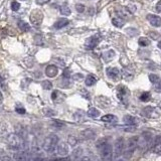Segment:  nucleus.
Segmentation results:
<instances>
[{
	"label": "nucleus",
	"mask_w": 161,
	"mask_h": 161,
	"mask_svg": "<svg viewBox=\"0 0 161 161\" xmlns=\"http://www.w3.org/2000/svg\"><path fill=\"white\" fill-rule=\"evenodd\" d=\"M7 142L10 148L14 149V150H25V142L21 137L18 136L16 133L9 134L7 136Z\"/></svg>",
	"instance_id": "1"
},
{
	"label": "nucleus",
	"mask_w": 161,
	"mask_h": 161,
	"mask_svg": "<svg viewBox=\"0 0 161 161\" xmlns=\"http://www.w3.org/2000/svg\"><path fill=\"white\" fill-rule=\"evenodd\" d=\"M137 147H138V137L137 136H133L131 138H129L126 142V146L124 147V157L126 159H130L133 155L134 151L136 150Z\"/></svg>",
	"instance_id": "2"
},
{
	"label": "nucleus",
	"mask_w": 161,
	"mask_h": 161,
	"mask_svg": "<svg viewBox=\"0 0 161 161\" xmlns=\"http://www.w3.org/2000/svg\"><path fill=\"white\" fill-rule=\"evenodd\" d=\"M58 144V137L56 135H49L42 142V148L47 153H53L56 149V146Z\"/></svg>",
	"instance_id": "3"
},
{
	"label": "nucleus",
	"mask_w": 161,
	"mask_h": 161,
	"mask_svg": "<svg viewBox=\"0 0 161 161\" xmlns=\"http://www.w3.org/2000/svg\"><path fill=\"white\" fill-rule=\"evenodd\" d=\"M101 151V157L103 161H111L113 158V147L110 143L104 144L102 147L99 149Z\"/></svg>",
	"instance_id": "4"
},
{
	"label": "nucleus",
	"mask_w": 161,
	"mask_h": 161,
	"mask_svg": "<svg viewBox=\"0 0 161 161\" xmlns=\"http://www.w3.org/2000/svg\"><path fill=\"white\" fill-rule=\"evenodd\" d=\"M124 147H125L124 139L123 138L117 139V141L115 142L114 149H113V156H114V158L120 157V156L123 154V152H124Z\"/></svg>",
	"instance_id": "5"
},
{
	"label": "nucleus",
	"mask_w": 161,
	"mask_h": 161,
	"mask_svg": "<svg viewBox=\"0 0 161 161\" xmlns=\"http://www.w3.org/2000/svg\"><path fill=\"white\" fill-rule=\"evenodd\" d=\"M42 20H43V14L39 9H35L30 14V21L34 26H39L41 24Z\"/></svg>",
	"instance_id": "6"
},
{
	"label": "nucleus",
	"mask_w": 161,
	"mask_h": 161,
	"mask_svg": "<svg viewBox=\"0 0 161 161\" xmlns=\"http://www.w3.org/2000/svg\"><path fill=\"white\" fill-rule=\"evenodd\" d=\"M56 153L60 156H67L70 152V147H68V144H67L66 142H60L56 146Z\"/></svg>",
	"instance_id": "7"
},
{
	"label": "nucleus",
	"mask_w": 161,
	"mask_h": 161,
	"mask_svg": "<svg viewBox=\"0 0 161 161\" xmlns=\"http://www.w3.org/2000/svg\"><path fill=\"white\" fill-rule=\"evenodd\" d=\"M147 20L150 22V24L152 25V26H155V27L161 26V17H159L158 15H155V14H148Z\"/></svg>",
	"instance_id": "8"
},
{
	"label": "nucleus",
	"mask_w": 161,
	"mask_h": 161,
	"mask_svg": "<svg viewBox=\"0 0 161 161\" xmlns=\"http://www.w3.org/2000/svg\"><path fill=\"white\" fill-rule=\"evenodd\" d=\"M106 73L108 77L112 80H118L120 78V71L117 68H108Z\"/></svg>",
	"instance_id": "9"
},
{
	"label": "nucleus",
	"mask_w": 161,
	"mask_h": 161,
	"mask_svg": "<svg viewBox=\"0 0 161 161\" xmlns=\"http://www.w3.org/2000/svg\"><path fill=\"white\" fill-rule=\"evenodd\" d=\"M82 156H83V148L78 147L73 151L68 159H70V161H79L82 158Z\"/></svg>",
	"instance_id": "10"
},
{
	"label": "nucleus",
	"mask_w": 161,
	"mask_h": 161,
	"mask_svg": "<svg viewBox=\"0 0 161 161\" xmlns=\"http://www.w3.org/2000/svg\"><path fill=\"white\" fill-rule=\"evenodd\" d=\"M80 136H82V138L84 140H92V139L95 138L96 134H95V132L92 129H86L80 132Z\"/></svg>",
	"instance_id": "11"
},
{
	"label": "nucleus",
	"mask_w": 161,
	"mask_h": 161,
	"mask_svg": "<svg viewBox=\"0 0 161 161\" xmlns=\"http://www.w3.org/2000/svg\"><path fill=\"white\" fill-rule=\"evenodd\" d=\"M58 73V70L56 66L53 65H49L47 66L46 68V75L47 76L48 78H54Z\"/></svg>",
	"instance_id": "12"
},
{
	"label": "nucleus",
	"mask_w": 161,
	"mask_h": 161,
	"mask_svg": "<svg viewBox=\"0 0 161 161\" xmlns=\"http://www.w3.org/2000/svg\"><path fill=\"white\" fill-rule=\"evenodd\" d=\"M15 133L17 134L19 137H21L23 140H24L25 137L27 136V130H26V128H25L24 126L18 124V125H16V126H15Z\"/></svg>",
	"instance_id": "13"
},
{
	"label": "nucleus",
	"mask_w": 161,
	"mask_h": 161,
	"mask_svg": "<svg viewBox=\"0 0 161 161\" xmlns=\"http://www.w3.org/2000/svg\"><path fill=\"white\" fill-rule=\"evenodd\" d=\"M98 42H99V39H98V37H96V36H92V37H90L89 39L87 40V42H86V46H87V48H89V49H93L95 46L98 44Z\"/></svg>",
	"instance_id": "14"
},
{
	"label": "nucleus",
	"mask_w": 161,
	"mask_h": 161,
	"mask_svg": "<svg viewBox=\"0 0 161 161\" xmlns=\"http://www.w3.org/2000/svg\"><path fill=\"white\" fill-rule=\"evenodd\" d=\"M68 24V20L67 18H61V19H58L56 23H54L53 26H54V28H56V29H61V28L67 26Z\"/></svg>",
	"instance_id": "15"
},
{
	"label": "nucleus",
	"mask_w": 161,
	"mask_h": 161,
	"mask_svg": "<svg viewBox=\"0 0 161 161\" xmlns=\"http://www.w3.org/2000/svg\"><path fill=\"white\" fill-rule=\"evenodd\" d=\"M123 121H124L125 124L129 125V126H133V125L135 124V122H136V119H135L133 116L126 115V116H124V119H123Z\"/></svg>",
	"instance_id": "16"
},
{
	"label": "nucleus",
	"mask_w": 161,
	"mask_h": 161,
	"mask_svg": "<svg viewBox=\"0 0 161 161\" xmlns=\"http://www.w3.org/2000/svg\"><path fill=\"white\" fill-rule=\"evenodd\" d=\"M85 83H86V85H87V86H89V87L94 86V85L97 83V79H96V77H95V76L89 75L86 78V80H85Z\"/></svg>",
	"instance_id": "17"
},
{
	"label": "nucleus",
	"mask_w": 161,
	"mask_h": 161,
	"mask_svg": "<svg viewBox=\"0 0 161 161\" xmlns=\"http://www.w3.org/2000/svg\"><path fill=\"white\" fill-rule=\"evenodd\" d=\"M84 118H85V112L84 111H77V112L74 114V119L76 121H78V122H80V121H83L84 120Z\"/></svg>",
	"instance_id": "18"
},
{
	"label": "nucleus",
	"mask_w": 161,
	"mask_h": 161,
	"mask_svg": "<svg viewBox=\"0 0 161 161\" xmlns=\"http://www.w3.org/2000/svg\"><path fill=\"white\" fill-rule=\"evenodd\" d=\"M87 114L88 116H90V117L92 118H97L100 116V112H99V110H97L96 108H90Z\"/></svg>",
	"instance_id": "19"
},
{
	"label": "nucleus",
	"mask_w": 161,
	"mask_h": 161,
	"mask_svg": "<svg viewBox=\"0 0 161 161\" xmlns=\"http://www.w3.org/2000/svg\"><path fill=\"white\" fill-rule=\"evenodd\" d=\"M18 27H19L22 31H28V30L30 29L29 24L25 22V21H22V20L18 21Z\"/></svg>",
	"instance_id": "20"
},
{
	"label": "nucleus",
	"mask_w": 161,
	"mask_h": 161,
	"mask_svg": "<svg viewBox=\"0 0 161 161\" xmlns=\"http://www.w3.org/2000/svg\"><path fill=\"white\" fill-rule=\"evenodd\" d=\"M112 23L116 27H122L124 25V20L120 17H114L112 19Z\"/></svg>",
	"instance_id": "21"
},
{
	"label": "nucleus",
	"mask_w": 161,
	"mask_h": 161,
	"mask_svg": "<svg viewBox=\"0 0 161 161\" xmlns=\"http://www.w3.org/2000/svg\"><path fill=\"white\" fill-rule=\"evenodd\" d=\"M61 13L63 14V15H66V16L70 15V14H71L70 7H68L67 4H63V5H61Z\"/></svg>",
	"instance_id": "22"
},
{
	"label": "nucleus",
	"mask_w": 161,
	"mask_h": 161,
	"mask_svg": "<svg viewBox=\"0 0 161 161\" xmlns=\"http://www.w3.org/2000/svg\"><path fill=\"white\" fill-rule=\"evenodd\" d=\"M138 43H139V46H147L150 44V40H149L147 37H140L138 40Z\"/></svg>",
	"instance_id": "23"
},
{
	"label": "nucleus",
	"mask_w": 161,
	"mask_h": 161,
	"mask_svg": "<svg viewBox=\"0 0 161 161\" xmlns=\"http://www.w3.org/2000/svg\"><path fill=\"white\" fill-rule=\"evenodd\" d=\"M116 120V117L114 115H105L102 117V121H104V122H113V121Z\"/></svg>",
	"instance_id": "24"
},
{
	"label": "nucleus",
	"mask_w": 161,
	"mask_h": 161,
	"mask_svg": "<svg viewBox=\"0 0 161 161\" xmlns=\"http://www.w3.org/2000/svg\"><path fill=\"white\" fill-rule=\"evenodd\" d=\"M138 29H136V28H133V27H130V28H127L126 29V33L129 34L130 36H135V35L138 34Z\"/></svg>",
	"instance_id": "25"
},
{
	"label": "nucleus",
	"mask_w": 161,
	"mask_h": 161,
	"mask_svg": "<svg viewBox=\"0 0 161 161\" xmlns=\"http://www.w3.org/2000/svg\"><path fill=\"white\" fill-rule=\"evenodd\" d=\"M115 53L113 51H107V53H104V58H105L106 61H111L113 58H114Z\"/></svg>",
	"instance_id": "26"
},
{
	"label": "nucleus",
	"mask_w": 161,
	"mask_h": 161,
	"mask_svg": "<svg viewBox=\"0 0 161 161\" xmlns=\"http://www.w3.org/2000/svg\"><path fill=\"white\" fill-rule=\"evenodd\" d=\"M41 86L44 90H51V88H53V84H51L49 80H43L42 84H41Z\"/></svg>",
	"instance_id": "27"
},
{
	"label": "nucleus",
	"mask_w": 161,
	"mask_h": 161,
	"mask_svg": "<svg viewBox=\"0 0 161 161\" xmlns=\"http://www.w3.org/2000/svg\"><path fill=\"white\" fill-rule=\"evenodd\" d=\"M68 142L71 146H76L78 144V139L75 136H70L68 139Z\"/></svg>",
	"instance_id": "28"
},
{
	"label": "nucleus",
	"mask_w": 161,
	"mask_h": 161,
	"mask_svg": "<svg viewBox=\"0 0 161 161\" xmlns=\"http://www.w3.org/2000/svg\"><path fill=\"white\" fill-rule=\"evenodd\" d=\"M149 80H150L151 83H153V84H156V83L159 82V77H158L157 75H154V74H151L149 75Z\"/></svg>",
	"instance_id": "29"
},
{
	"label": "nucleus",
	"mask_w": 161,
	"mask_h": 161,
	"mask_svg": "<svg viewBox=\"0 0 161 161\" xmlns=\"http://www.w3.org/2000/svg\"><path fill=\"white\" fill-rule=\"evenodd\" d=\"M19 8H20V4L18 3L17 1H12V3H11V9H12L13 11H17V10H19Z\"/></svg>",
	"instance_id": "30"
},
{
	"label": "nucleus",
	"mask_w": 161,
	"mask_h": 161,
	"mask_svg": "<svg viewBox=\"0 0 161 161\" xmlns=\"http://www.w3.org/2000/svg\"><path fill=\"white\" fill-rule=\"evenodd\" d=\"M43 114L46 116H48V117H53V116L56 115V112H53L51 109H44L43 110Z\"/></svg>",
	"instance_id": "31"
},
{
	"label": "nucleus",
	"mask_w": 161,
	"mask_h": 161,
	"mask_svg": "<svg viewBox=\"0 0 161 161\" xmlns=\"http://www.w3.org/2000/svg\"><path fill=\"white\" fill-rule=\"evenodd\" d=\"M149 99H150V94L149 93H143L140 96V100L143 102H147Z\"/></svg>",
	"instance_id": "32"
},
{
	"label": "nucleus",
	"mask_w": 161,
	"mask_h": 161,
	"mask_svg": "<svg viewBox=\"0 0 161 161\" xmlns=\"http://www.w3.org/2000/svg\"><path fill=\"white\" fill-rule=\"evenodd\" d=\"M123 76H124L125 79H131V78L133 77V73H129V71L125 68V70L123 71Z\"/></svg>",
	"instance_id": "33"
},
{
	"label": "nucleus",
	"mask_w": 161,
	"mask_h": 161,
	"mask_svg": "<svg viewBox=\"0 0 161 161\" xmlns=\"http://www.w3.org/2000/svg\"><path fill=\"white\" fill-rule=\"evenodd\" d=\"M76 9H77L78 12L83 13L85 11V6L83 5V4H77V5H76Z\"/></svg>",
	"instance_id": "34"
},
{
	"label": "nucleus",
	"mask_w": 161,
	"mask_h": 161,
	"mask_svg": "<svg viewBox=\"0 0 161 161\" xmlns=\"http://www.w3.org/2000/svg\"><path fill=\"white\" fill-rule=\"evenodd\" d=\"M153 142V146H157V145H159V144H161V136H157V137H155V139L152 141Z\"/></svg>",
	"instance_id": "35"
},
{
	"label": "nucleus",
	"mask_w": 161,
	"mask_h": 161,
	"mask_svg": "<svg viewBox=\"0 0 161 161\" xmlns=\"http://www.w3.org/2000/svg\"><path fill=\"white\" fill-rule=\"evenodd\" d=\"M155 90L157 92H161V80L155 84Z\"/></svg>",
	"instance_id": "36"
},
{
	"label": "nucleus",
	"mask_w": 161,
	"mask_h": 161,
	"mask_svg": "<svg viewBox=\"0 0 161 161\" xmlns=\"http://www.w3.org/2000/svg\"><path fill=\"white\" fill-rule=\"evenodd\" d=\"M155 8H156V11H157V12H161V0H159V1L157 2Z\"/></svg>",
	"instance_id": "37"
},
{
	"label": "nucleus",
	"mask_w": 161,
	"mask_h": 161,
	"mask_svg": "<svg viewBox=\"0 0 161 161\" xmlns=\"http://www.w3.org/2000/svg\"><path fill=\"white\" fill-rule=\"evenodd\" d=\"M63 78H65V79H68V78H70V70H66L65 72H63Z\"/></svg>",
	"instance_id": "38"
},
{
	"label": "nucleus",
	"mask_w": 161,
	"mask_h": 161,
	"mask_svg": "<svg viewBox=\"0 0 161 161\" xmlns=\"http://www.w3.org/2000/svg\"><path fill=\"white\" fill-rule=\"evenodd\" d=\"M150 35H151V36H152V37H153V38H154V39H157L158 37L160 36V35L158 34V33H156V32H150Z\"/></svg>",
	"instance_id": "39"
},
{
	"label": "nucleus",
	"mask_w": 161,
	"mask_h": 161,
	"mask_svg": "<svg viewBox=\"0 0 161 161\" xmlns=\"http://www.w3.org/2000/svg\"><path fill=\"white\" fill-rule=\"evenodd\" d=\"M16 112L20 113V114H24L25 111H24V109L23 108H16Z\"/></svg>",
	"instance_id": "40"
},
{
	"label": "nucleus",
	"mask_w": 161,
	"mask_h": 161,
	"mask_svg": "<svg viewBox=\"0 0 161 161\" xmlns=\"http://www.w3.org/2000/svg\"><path fill=\"white\" fill-rule=\"evenodd\" d=\"M47 2H49V0H37V3L38 4H46V3H47Z\"/></svg>",
	"instance_id": "41"
},
{
	"label": "nucleus",
	"mask_w": 161,
	"mask_h": 161,
	"mask_svg": "<svg viewBox=\"0 0 161 161\" xmlns=\"http://www.w3.org/2000/svg\"><path fill=\"white\" fill-rule=\"evenodd\" d=\"M33 161H44V160H43V158H42L40 155H37L36 157H35L34 159H33Z\"/></svg>",
	"instance_id": "42"
},
{
	"label": "nucleus",
	"mask_w": 161,
	"mask_h": 161,
	"mask_svg": "<svg viewBox=\"0 0 161 161\" xmlns=\"http://www.w3.org/2000/svg\"><path fill=\"white\" fill-rule=\"evenodd\" d=\"M80 161H91V159H90L88 156H85V157H82L80 158Z\"/></svg>",
	"instance_id": "43"
},
{
	"label": "nucleus",
	"mask_w": 161,
	"mask_h": 161,
	"mask_svg": "<svg viewBox=\"0 0 161 161\" xmlns=\"http://www.w3.org/2000/svg\"><path fill=\"white\" fill-rule=\"evenodd\" d=\"M3 102V95H2V93L0 92V104Z\"/></svg>",
	"instance_id": "44"
},
{
	"label": "nucleus",
	"mask_w": 161,
	"mask_h": 161,
	"mask_svg": "<svg viewBox=\"0 0 161 161\" xmlns=\"http://www.w3.org/2000/svg\"><path fill=\"white\" fill-rule=\"evenodd\" d=\"M157 46L159 47V48L161 49V40H160V41H158V43H157Z\"/></svg>",
	"instance_id": "45"
},
{
	"label": "nucleus",
	"mask_w": 161,
	"mask_h": 161,
	"mask_svg": "<svg viewBox=\"0 0 161 161\" xmlns=\"http://www.w3.org/2000/svg\"><path fill=\"white\" fill-rule=\"evenodd\" d=\"M118 161H126V160H125V159H119Z\"/></svg>",
	"instance_id": "46"
}]
</instances>
